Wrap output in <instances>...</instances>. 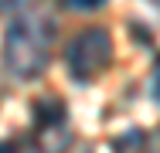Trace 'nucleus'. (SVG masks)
Segmentation results:
<instances>
[{
    "label": "nucleus",
    "mask_w": 160,
    "mask_h": 153,
    "mask_svg": "<svg viewBox=\"0 0 160 153\" xmlns=\"http://www.w3.org/2000/svg\"><path fill=\"white\" fill-rule=\"evenodd\" d=\"M48 58H51V27L41 17H17L3 34V68L17 82H28L44 72Z\"/></svg>",
    "instance_id": "obj_1"
},
{
    "label": "nucleus",
    "mask_w": 160,
    "mask_h": 153,
    "mask_svg": "<svg viewBox=\"0 0 160 153\" xmlns=\"http://www.w3.org/2000/svg\"><path fill=\"white\" fill-rule=\"evenodd\" d=\"M65 61H68V72H72L75 82H92V78H99L109 68V61H112V37H109V31H102V27L82 31L68 44Z\"/></svg>",
    "instance_id": "obj_2"
},
{
    "label": "nucleus",
    "mask_w": 160,
    "mask_h": 153,
    "mask_svg": "<svg viewBox=\"0 0 160 153\" xmlns=\"http://www.w3.org/2000/svg\"><path fill=\"white\" fill-rule=\"evenodd\" d=\"M34 116H38V126L41 129H58L65 122V106L58 99H41L34 106Z\"/></svg>",
    "instance_id": "obj_3"
},
{
    "label": "nucleus",
    "mask_w": 160,
    "mask_h": 153,
    "mask_svg": "<svg viewBox=\"0 0 160 153\" xmlns=\"http://www.w3.org/2000/svg\"><path fill=\"white\" fill-rule=\"evenodd\" d=\"M68 7H75V10H99L106 0H65Z\"/></svg>",
    "instance_id": "obj_4"
},
{
    "label": "nucleus",
    "mask_w": 160,
    "mask_h": 153,
    "mask_svg": "<svg viewBox=\"0 0 160 153\" xmlns=\"http://www.w3.org/2000/svg\"><path fill=\"white\" fill-rule=\"evenodd\" d=\"M153 99L160 102V61H157V68H153Z\"/></svg>",
    "instance_id": "obj_5"
},
{
    "label": "nucleus",
    "mask_w": 160,
    "mask_h": 153,
    "mask_svg": "<svg viewBox=\"0 0 160 153\" xmlns=\"http://www.w3.org/2000/svg\"><path fill=\"white\" fill-rule=\"evenodd\" d=\"M0 153H10V146H7V143H0Z\"/></svg>",
    "instance_id": "obj_6"
},
{
    "label": "nucleus",
    "mask_w": 160,
    "mask_h": 153,
    "mask_svg": "<svg viewBox=\"0 0 160 153\" xmlns=\"http://www.w3.org/2000/svg\"><path fill=\"white\" fill-rule=\"evenodd\" d=\"M157 3H160V0H157Z\"/></svg>",
    "instance_id": "obj_7"
}]
</instances>
